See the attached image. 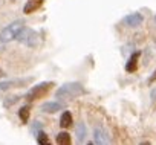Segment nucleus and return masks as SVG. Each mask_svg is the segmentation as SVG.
Here are the masks:
<instances>
[{"instance_id":"13","label":"nucleus","mask_w":156,"mask_h":145,"mask_svg":"<svg viewBox=\"0 0 156 145\" xmlns=\"http://www.w3.org/2000/svg\"><path fill=\"white\" fill-rule=\"evenodd\" d=\"M29 113H31V105H29V104H28V105H23V107L19 110V118L22 119L23 124H26V122L29 121Z\"/></svg>"},{"instance_id":"1","label":"nucleus","mask_w":156,"mask_h":145,"mask_svg":"<svg viewBox=\"0 0 156 145\" xmlns=\"http://www.w3.org/2000/svg\"><path fill=\"white\" fill-rule=\"evenodd\" d=\"M84 93V87L80 83H66L61 87L57 89L55 92V98L57 99H63V101H70L73 98H78Z\"/></svg>"},{"instance_id":"9","label":"nucleus","mask_w":156,"mask_h":145,"mask_svg":"<svg viewBox=\"0 0 156 145\" xmlns=\"http://www.w3.org/2000/svg\"><path fill=\"white\" fill-rule=\"evenodd\" d=\"M43 2H44V0H28L26 5H25V8H23V12H25V14H32V12H35L37 9H40V6L43 5Z\"/></svg>"},{"instance_id":"15","label":"nucleus","mask_w":156,"mask_h":145,"mask_svg":"<svg viewBox=\"0 0 156 145\" xmlns=\"http://www.w3.org/2000/svg\"><path fill=\"white\" fill-rule=\"evenodd\" d=\"M37 142L41 143V145H48V143H49L48 134H46L44 131H38V133H37Z\"/></svg>"},{"instance_id":"16","label":"nucleus","mask_w":156,"mask_h":145,"mask_svg":"<svg viewBox=\"0 0 156 145\" xmlns=\"http://www.w3.org/2000/svg\"><path fill=\"white\" fill-rule=\"evenodd\" d=\"M154 80H156V70H154V72H153V75H151V77H150V80H148V81H150V83H153V81H154Z\"/></svg>"},{"instance_id":"2","label":"nucleus","mask_w":156,"mask_h":145,"mask_svg":"<svg viewBox=\"0 0 156 145\" xmlns=\"http://www.w3.org/2000/svg\"><path fill=\"white\" fill-rule=\"evenodd\" d=\"M54 86H55V84H54L52 81L37 84V86H34V87L25 95V99H26L28 102H34V101H37V99H41V98H44V96L52 90Z\"/></svg>"},{"instance_id":"12","label":"nucleus","mask_w":156,"mask_h":145,"mask_svg":"<svg viewBox=\"0 0 156 145\" xmlns=\"http://www.w3.org/2000/svg\"><path fill=\"white\" fill-rule=\"evenodd\" d=\"M138 60H139V52H135V54L130 57L129 63L126 64V70H127V72H135V70L138 69Z\"/></svg>"},{"instance_id":"14","label":"nucleus","mask_w":156,"mask_h":145,"mask_svg":"<svg viewBox=\"0 0 156 145\" xmlns=\"http://www.w3.org/2000/svg\"><path fill=\"white\" fill-rule=\"evenodd\" d=\"M70 134L69 133H66V131H61V133H58L57 134V143H60V145H70Z\"/></svg>"},{"instance_id":"6","label":"nucleus","mask_w":156,"mask_h":145,"mask_svg":"<svg viewBox=\"0 0 156 145\" xmlns=\"http://www.w3.org/2000/svg\"><path fill=\"white\" fill-rule=\"evenodd\" d=\"M110 142V137L107 134V131L101 127H97L94 130V143H98V145H106Z\"/></svg>"},{"instance_id":"5","label":"nucleus","mask_w":156,"mask_h":145,"mask_svg":"<svg viewBox=\"0 0 156 145\" xmlns=\"http://www.w3.org/2000/svg\"><path fill=\"white\" fill-rule=\"evenodd\" d=\"M144 22V17L139 14V12H133V14H129L127 17L122 19V23L127 26V28H138L141 26Z\"/></svg>"},{"instance_id":"11","label":"nucleus","mask_w":156,"mask_h":145,"mask_svg":"<svg viewBox=\"0 0 156 145\" xmlns=\"http://www.w3.org/2000/svg\"><path fill=\"white\" fill-rule=\"evenodd\" d=\"M72 124H73V119H72V113L70 112H63V115H61V118H60V125L63 127V128H69V127H72Z\"/></svg>"},{"instance_id":"3","label":"nucleus","mask_w":156,"mask_h":145,"mask_svg":"<svg viewBox=\"0 0 156 145\" xmlns=\"http://www.w3.org/2000/svg\"><path fill=\"white\" fill-rule=\"evenodd\" d=\"M23 26H25L23 20H16L11 25H8L2 32H0V43H9V41L16 40V37L19 35V32L22 31Z\"/></svg>"},{"instance_id":"8","label":"nucleus","mask_w":156,"mask_h":145,"mask_svg":"<svg viewBox=\"0 0 156 145\" xmlns=\"http://www.w3.org/2000/svg\"><path fill=\"white\" fill-rule=\"evenodd\" d=\"M63 109V104L58 101H48L41 105V112L43 113H57Z\"/></svg>"},{"instance_id":"7","label":"nucleus","mask_w":156,"mask_h":145,"mask_svg":"<svg viewBox=\"0 0 156 145\" xmlns=\"http://www.w3.org/2000/svg\"><path fill=\"white\" fill-rule=\"evenodd\" d=\"M32 81V78H26V80H11V81H3L0 83V92L2 90H8V89H14V87H23L25 84H29Z\"/></svg>"},{"instance_id":"10","label":"nucleus","mask_w":156,"mask_h":145,"mask_svg":"<svg viewBox=\"0 0 156 145\" xmlns=\"http://www.w3.org/2000/svg\"><path fill=\"white\" fill-rule=\"evenodd\" d=\"M75 134H76V142H78V143H83V142L86 140V137H87V130H86V125H84V122L76 124Z\"/></svg>"},{"instance_id":"4","label":"nucleus","mask_w":156,"mask_h":145,"mask_svg":"<svg viewBox=\"0 0 156 145\" xmlns=\"http://www.w3.org/2000/svg\"><path fill=\"white\" fill-rule=\"evenodd\" d=\"M16 40H19L20 43L26 44L28 47H37V46L40 44V37H38V34H37L35 31L26 28V26L22 28V31L19 32V35L16 37Z\"/></svg>"}]
</instances>
